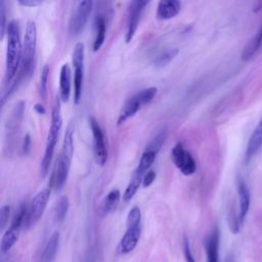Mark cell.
I'll return each mask as SVG.
<instances>
[{"instance_id": "1", "label": "cell", "mask_w": 262, "mask_h": 262, "mask_svg": "<svg viewBox=\"0 0 262 262\" xmlns=\"http://www.w3.org/2000/svg\"><path fill=\"white\" fill-rule=\"evenodd\" d=\"M7 35V49L5 62V79L4 85L7 87L15 78L21 61L23 45L20 41V31L18 20L12 19L9 21L6 30ZM4 87V88H5Z\"/></svg>"}, {"instance_id": "2", "label": "cell", "mask_w": 262, "mask_h": 262, "mask_svg": "<svg viewBox=\"0 0 262 262\" xmlns=\"http://www.w3.org/2000/svg\"><path fill=\"white\" fill-rule=\"evenodd\" d=\"M73 155H74V125L70 124L66 130L61 150L59 152L58 159L56 160V163L54 165V168L51 174L50 186L53 187L55 190H59L68 179Z\"/></svg>"}, {"instance_id": "3", "label": "cell", "mask_w": 262, "mask_h": 262, "mask_svg": "<svg viewBox=\"0 0 262 262\" xmlns=\"http://www.w3.org/2000/svg\"><path fill=\"white\" fill-rule=\"evenodd\" d=\"M61 126H62V117H61V107H60V97H56L52 107V112H51V123H50L49 131L47 134L45 151H44V156L42 158L41 166H40L42 177H45L48 173Z\"/></svg>"}, {"instance_id": "4", "label": "cell", "mask_w": 262, "mask_h": 262, "mask_svg": "<svg viewBox=\"0 0 262 262\" xmlns=\"http://www.w3.org/2000/svg\"><path fill=\"white\" fill-rule=\"evenodd\" d=\"M158 89L156 87H148L142 89L141 91L137 92L135 95L130 97L125 104L122 106L118 120L117 125L120 126L125 123L128 119L132 118L143 105L148 104L157 95Z\"/></svg>"}, {"instance_id": "5", "label": "cell", "mask_w": 262, "mask_h": 262, "mask_svg": "<svg viewBox=\"0 0 262 262\" xmlns=\"http://www.w3.org/2000/svg\"><path fill=\"white\" fill-rule=\"evenodd\" d=\"M28 212H29V206L27 205L26 202H24L23 204H20L17 211L15 212L9 228L5 231V233L2 236L1 245H0V249L2 253L8 252L16 243L20 232V228L24 224H26Z\"/></svg>"}, {"instance_id": "6", "label": "cell", "mask_w": 262, "mask_h": 262, "mask_svg": "<svg viewBox=\"0 0 262 262\" xmlns=\"http://www.w3.org/2000/svg\"><path fill=\"white\" fill-rule=\"evenodd\" d=\"M84 56L85 47L82 42H78L73 50L72 62L74 66V102L78 104L82 96L84 80Z\"/></svg>"}, {"instance_id": "7", "label": "cell", "mask_w": 262, "mask_h": 262, "mask_svg": "<svg viewBox=\"0 0 262 262\" xmlns=\"http://www.w3.org/2000/svg\"><path fill=\"white\" fill-rule=\"evenodd\" d=\"M89 126L93 137V154L95 162L99 166H103L107 160V147L103 131L94 117L89 118Z\"/></svg>"}, {"instance_id": "8", "label": "cell", "mask_w": 262, "mask_h": 262, "mask_svg": "<svg viewBox=\"0 0 262 262\" xmlns=\"http://www.w3.org/2000/svg\"><path fill=\"white\" fill-rule=\"evenodd\" d=\"M171 159L178 170L185 176L192 175L196 170V164L191 154L187 151L182 142H177L171 151Z\"/></svg>"}, {"instance_id": "9", "label": "cell", "mask_w": 262, "mask_h": 262, "mask_svg": "<svg viewBox=\"0 0 262 262\" xmlns=\"http://www.w3.org/2000/svg\"><path fill=\"white\" fill-rule=\"evenodd\" d=\"M25 112V102L23 100L18 101L12 108L9 118L6 123V142L7 149L13 148L15 141H17V135L20 127V123L24 117Z\"/></svg>"}, {"instance_id": "10", "label": "cell", "mask_w": 262, "mask_h": 262, "mask_svg": "<svg viewBox=\"0 0 262 262\" xmlns=\"http://www.w3.org/2000/svg\"><path fill=\"white\" fill-rule=\"evenodd\" d=\"M92 1H80L77 5V7L75 8L72 16H71V19H70V24H69V33L71 36H77L79 35L87 20H88V17H89V14L91 12V9H92Z\"/></svg>"}, {"instance_id": "11", "label": "cell", "mask_w": 262, "mask_h": 262, "mask_svg": "<svg viewBox=\"0 0 262 262\" xmlns=\"http://www.w3.org/2000/svg\"><path fill=\"white\" fill-rule=\"evenodd\" d=\"M148 3H149V1H141V0L131 1L129 3L127 30H126V35H125L126 43H129L133 39V37L137 31L138 24H139L141 15H142V12Z\"/></svg>"}, {"instance_id": "12", "label": "cell", "mask_w": 262, "mask_h": 262, "mask_svg": "<svg viewBox=\"0 0 262 262\" xmlns=\"http://www.w3.org/2000/svg\"><path fill=\"white\" fill-rule=\"evenodd\" d=\"M49 196H50V188H45L39 191L34 196V199L32 200L29 206V212H28V217L26 221L27 226H32L40 220V218L42 217L46 209Z\"/></svg>"}, {"instance_id": "13", "label": "cell", "mask_w": 262, "mask_h": 262, "mask_svg": "<svg viewBox=\"0 0 262 262\" xmlns=\"http://www.w3.org/2000/svg\"><path fill=\"white\" fill-rule=\"evenodd\" d=\"M141 234V225H128L127 230L122 236L119 246H118V253L121 255L128 254L132 252L138 244L139 237Z\"/></svg>"}, {"instance_id": "14", "label": "cell", "mask_w": 262, "mask_h": 262, "mask_svg": "<svg viewBox=\"0 0 262 262\" xmlns=\"http://www.w3.org/2000/svg\"><path fill=\"white\" fill-rule=\"evenodd\" d=\"M207 262H219V230L214 227L205 239Z\"/></svg>"}, {"instance_id": "15", "label": "cell", "mask_w": 262, "mask_h": 262, "mask_svg": "<svg viewBox=\"0 0 262 262\" xmlns=\"http://www.w3.org/2000/svg\"><path fill=\"white\" fill-rule=\"evenodd\" d=\"M181 8V3L177 0H162L158 4L156 17L160 20H166L176 16Z\"/></svg>"}, {"instance_id": "16", "label": "cell", "mask_w": 262, "mask_h": 262, "mask_svg": "<svg viewBox=\"0 0 262 262\" xmlns=\"http://www.w3.org/2000/svg\"><path fill=\"white\" fill-rule=\"evenodd\" d=\"M237 194H238V216H239L241 223H243L250 208L251 196H250L248 185L242 178H238L237 180Z\"/></svg>"}, {"instance_id": "17", "label": "cell", "mask_w": 262, "mask_h": 262, "mask_svg": "<svg viewBox=\"0 0 262 262\" xmlns=\"http://www.w3.org/2000/svg\"><path fill=\"white\" fill-rule=\"evenodd\" d=\"M72 86V73L70 66L63 63L60 68L59 74V97L61 101H68L71 95Z\"/></svg>"}, {"instance_id": "18", "label": "cell", "mask_w": 262, "mask_h": 262, "mask_svg": "<svg viewBox=\"0 0 262 262\" xmlns=\"http://www.w3.org/2000/svg\"><path fill=\"white\" fill-rule=\"evenodd\" d=\"M95 35L93 41V51H98L103 45L106 33V20L103 13H99L95 17Z\"/></svg>"}, {"instance_id": "19", "label": "cell", "mask_w": 262, "mask_h": 262, "mask_svg": "<svg viewBox=\"0 0 262 262\" xmlns=\"http://www.w3.org/2000/svg\"><path fill=\"white\" fill-rule=\"evenodd\" d=\"M262 146V119L254 129L247 146V159H251Z\"/></svg>"}, {"instance_id": "20", "label": "cell", "mask_w": 262, "mask_h": 262, "mask_svg": "<svg viewBox=\"0 0 262 262\" xmlns=\"http://www.w3.org/2000/svg\"><path fill=\"white\" fill-rule=\"evenodd\" d=\"M58 245H59V232L54 231L50 235L49 239L47 241L44 247L43 254H42V262H53L57 253Z\"/></svg>"}, {"instance_id": "21", "label": "cell", "mask_w": 262, "mask_h": 262, "mask_svg": "<svg viewBox=\"0 0 262 262\" xmlns=\"http://www.w3.org/2000/svg\"><path fill=\"white\" fill-rule=\"evenodd\" d=\"M261 45H262V26L260 30L257 32V34L245 46L242 53V59L243 60L251 59L259 50Z\"/></svg>"}, {"instance_id": "22", "label": "cell", "mask_w": 262, "mask_h": 262, "mask_svg": "<svg viewBox=\"0 0 262 262\" xmlns=\"http://www.w3.org/2000/svg\"><path fill=\"white\" fill-rule=\"evenodd\" d=\"M157 155H158V152L155 151L154 149L145 147V149H144V151H143V154H142V156H141V158L139 160V163H138L137 168L135 169L134 173L138 174V175L144 176L146 171L149 169V167L151 166V164L156 160Z\"/></svg>"}, {"instance_id": "23", "label": "cell", "mask_w": 262, "mask_h": 262, "mask_svg": "<svg viewBox=\"0 0 262 262\" xmlns=\"http://www.w3.org/2000/svg\"><path fill=\"white\" fill-rule=\"evenodd\" d=\"M120 199H121V193L118 189L111 190L102 200V203H101L102 213L104 215L113 213L117 209L120 203Z\"/></svg>"}, {"instance_id": "24", "label": "cell", "mask_w": 262, "mask_h": 262, "mask_svg": "<svg viewBox=\"0 0 262 262\" xmlns=\"http://www.w3.org/2000/svg\"><path fill=\"white\" fill-rule=\"evenodd\" d=\"M142 180H143V176L142 175H138V174H133L131 180L129 181L126 189H125V192L123 194V200L125 202H129L133 196L134 194L137 192L138 188L140 185H142Z\"/></svg>"}, {"instance_id": "25", "label": "cell", "mask_w": 262, "mask_h": 262, "mask_svg": "<svg viewBox=\"0 0 262 262\" xmlns=\"http://www.w3.org/2000/svg\"><path fill=\"white\" fill-rule=\"evenodd\" d=\"M178 52H179V50L177 48H171V49H168V50L162 52L155 59V66L157 68H162V67L167 66L171 60L174 59V57L178 54Z\"/></svg>"}, {"instance_id": "26", "label": "cell", "mask_w": 262, "mask_h": 262, "mask_svg": "<svg viewBox=\"0 0 262 262\" xmlns=\"http://www.w3.org/2000/svg\"><path fill=\"white\" fill-rule=\"evenodd\" d=\"M69 207H70V202H69L68 196H66V195L61 196L58 200L57 205L55 207V220L56 221L61 222L66 218Z\"/></svg>"}, {"instance_id": "27", "label": "cell", "mask_w": 262, "mask_h": 262, "mask_svg": "<svg viewBox=\"0 0 262 262\" xmlns=\"http://www.w3.org/2000/svg\"><path fill=\"white\" fill-rule=\"evenodd\" d=\"M48 77H49V66L45 64L42 69L39 81V94L42 99L47 97V85H48Z\"/></svg>"}, {"instance_id": "28", "label": "cell", "mask_w": 262, "mask_h": 262, "mask_svg": "<svg viewBox=\"0 0 262 262\" xmlns=\"http://www.w3.org/2000/svg\"><path fill=\"white\" fill-rule=\"evenodd\" d=\"M141 222V212L137 206L131 208L127 215V226L128 225H138Z\"/></svg>"}, {"instance_id": "29", "label": "cell", "mask_w": 262, "mask_h": 262, "mask_svg": "<svg viewBox=\"0 0 262 262\" xmlns=\"http://www.w3.org/2000/svg\"><path fill=\"white\" fill-rule=\"evenodd\" d=\"M7 24H6V6L5 1L0 0V38L1 40L4 39V35L7 30Z\"/></svg>"}, {"instance_id": "30", "label": "cell", "mask_w": 262, "mask_h": 262, "mask_svg": "<svg viewBox=\"0 0 262 262\" xmlns=\"http://www.w3.org/2000/svg\"><path fill=\"white\" fill-rule=\"evenodd\" d=\"M228 224H229V228L231 230L232 233H237L239 231V226H241V220H239V216L238 214L235 213L234 208L230 210L229 212V216H228Z\"/></svg>"}, {"instance_id": "31", "label": "cell", "mask_w": 262, "mask_h": 262, "mask_svg": "<svg viewBox=\"0 0 262 262\" xmlns=\"http://www.w3.org/2000/svg\"><path fill=\"white\" fill-rule=\"evenodd\" d=\"M9 215H10V207L8 205L2 206L0 209V228L1 229H4L5 226L7 225Z\"/></svg>"}, {"instance_id": "32", "label": "cell", "mask_w": 262, "mask_h": 262, "mask_svg": "<svg viewBox=\"0 0 262 262\" xmlns=\"http://www.w3.org/2000/svg\"><path fill=\"white\" fill-rule=\"evenodd\" d=\"M183 252H184V258L186 262H195V259L191 253L190 250V245H189V241L187 237H184V242H183Z\"/></svg>"}, {"instance_id": "33", "label": "cell", "mask_w": 262, "mask_h": 262, "mask_svg": "<svg viewBox=\"0 0 262 262\" xmlns=\"http://www.w3.org/2000/svg\"><path fill=\"white\" fill-rule=\"evenodd\" d=\"M31 137H30V134H26L24 139H23V145H21V154L24 156H27L30 150H31Z\"/></svg>"}, {"instance_id": "34", "label": "cell", "mask_w": 262, "mask_h": 262, "mask_svg": "<svg viewBox=\"0 0 262 262\" xmlns=\"http://www.w3.org/2000/svg\"><path fill=\"white\" fill-rule=\"evenodd\" d=\"M156 179V173L154 171H148L145 173V175L143 176V180H142V186L143 187H148Z\"/></svg>"}, {"instance_id": "35", "label": "cell", "mask_w": 262, "mask_h": 262, "mask_svg": "<svg viewBox=\"0 0 262 262\" xmlns=\"http://www.w3.org/2000/svg\"><path fill=\"white\" fill-rule=\"evenodd\" d=\"M17 3L25 7H34V6L40 5L42 2L38 0H18Z\"/></svg>"}, {"instance_id": "36", "label": "cell", "mask_w": 262, "mask_h": 262, "mask_svg": "<svg viewBox=\"0 0 262 262\" xmlns=\"http://www.w3.org/2000/svg\"><path fill=\"white\" fill-rule=\"evenodd\" d=\"M34 110H35L38 114H40V115L45 114V108H44V106H43L41 103H36L35 106H34Z\"/></svg>"}]
</instances>
